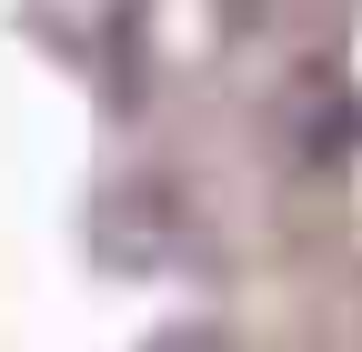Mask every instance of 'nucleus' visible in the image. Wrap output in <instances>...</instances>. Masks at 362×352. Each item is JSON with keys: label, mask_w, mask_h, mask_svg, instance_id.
I'll return each instance as SVG.
<instances>
[{"label": "nucleus", "mask_w": 362, "mask_h": 352, "mask_svg": "<svg viewBox=\"0 0 362 352\" xmlns=\"http://www.w3.org/2000/svg\"><path fill=\"white\" fill-rule=\"evenodd\" d=\"M161 352H221V342H211V332H171Z\"/></svg>", "instance_id": "nucleus-1"}]
</instances>
